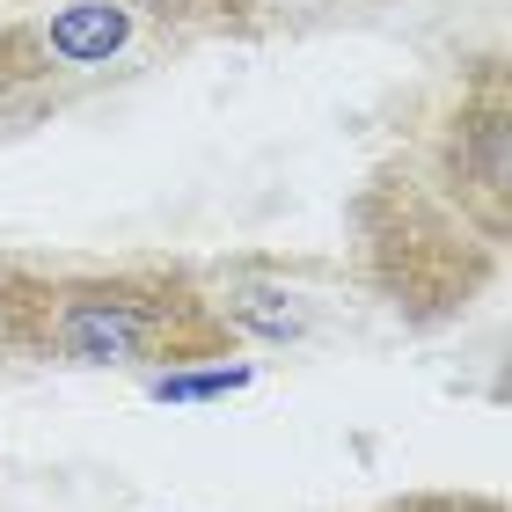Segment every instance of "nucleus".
Instances as JSON below:
<instances>
[{"label": "nucleus", "instance_id": "1", "mask_svg": "<svg viewBox=\"0 0 512 512\" xmlns=\"http://www.w3.org/2000/svg\"><path fill=\"white\" fill-rule=\"evenodd\" d=\"M512 242V74L505 52L454 66L352 198L366 293L410 330L469 315Z\"/></svg>", "mask_w": 512, "mask_h": 512}, {"label": "nucleus", "instance_id": "2", "mask_svg": "<svg viewBox=\"0 0 512 512\" xmlns=\"http://www.w3.org/2000/svg\"><path fill=\"white\" fill-rule=\"evenodd\" d=\"M0 352L66 374H183L242 352L213 286L169 256H30L0 249Z\"/></svg>", "mask_w": 512, "mask_h": 512}, {"label": "nucleus", "instance_id": "3", "mask_svg": "<svg viewBox=\"0 0 512 512\" xmlns=\"http://www.w3.org/2000/svg\"><path fill=\"white\" fill-rule=\"evenodd\" d=\"M271 0H59L0 22V139L66 118L205 37L249 30Z\"/></svg>", "mask_w": 512, "mask_h": 512}, {"label": "nucleus", "instance_id": "4", "mask_svg": "<svg viewBox=\"0 0 512 512\" xmlns=\"http://www.w3.org/2000/svg\"><path fill=\"white\" fill-rule=\"evenodd\" d=\"M147 388L161 395V403H205V395L249 388V366H183V374H154Z\"/></svg>", "mask_w": 512, "mask_h": 512}, {"label": "nucleus", "instance_id": "5", "mask_svg": "<svg viewBox=\"0 0 512 512\" xmlns=\"http://www.w3.org/2000/svg\"><path fill=\"white\" fill-rule=\"evenodd\" d=\"M381 512H505L498 498H461V491H425V498H395V505H381Z\"/></svg>", "mask_w": 512, "mask_h": 512}]
</instances>
